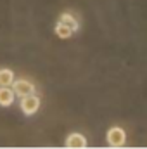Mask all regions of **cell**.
<instances>
[{
  "label": "cell",
  "instance_id": "3957f363",
  "mask_svg": "<svg viewBox=\"0 0 147 149\" xmlns=\"http://www.w3.org/2000/svg\"><path fill=\"white\" fill-rule=\"evenodd\" d=\"M10 87H12L14 94H16V95H19V97H23V95H28V94H33V92H35V85H33L31 81H28V80H14Z\"/></svg>",
  "mask_w": 147,
  "mask_h": 149
},
{
  "label": "cell",
  "instance_id": "5b68a950",
  "mask_svg": "<svg viewBox=\"0 0 147 149\" xmlns=\"http://www.w3.org/2000/svg\"><path fill=\"white\" fill-rule=\"evenodd\" d=\"M14 99H16V94L10 87H0V106L9 108V106H12Z\"/></svg>",
  "mask_w": 147,
  "mask_h": 149
},
{
  "label": "cell",
  "instance_id": "8992f818",
  "mask_svg": "<svg viewBox=\"0 0 147 149\" xmlns=\"http://www.w3.org/2000/svg\"><path fill=\"white\" fill-rule=\"evenodd\" d=\"M59 23H64V24H66V26H69L73 31H78V28H80L78 19L74 17L71 12H62V14H61V17H59Z\"/></svg>",
  "mask_w": 147,
  "mask_h": 149
},
{
  "label": "cell",
  "instance_id": "7a4b0ae2",
  "mask_svg": "<svg viewBox=\"0 0 147 149\" xmlns=\"http://www.w3.org/2000/svg\"><path fill=\"white\" fill-rule=\"evenodd\" d=\"M107 144L111 148H123L126 144V132L121 127H111L107 130Z\"/></svg>",
  "mask_w": 147,
  "mask_h": 149
},
{
  "label": "cell",
  "instance_id": "277c9868",
  "mask_svg": "<svg viewBox=\"0 0 147 149\" xmlns=\"http://www.w3.org/2000/svg\"><path fill=\"white\" fill-rule=\"evenodd\" d=\"M64 146L69 149H83L88 146V142H87V139H85V135H81V134H69L68 135V139H66V142H64Z\"/></svg>",
  "mask_w": 147,
  "mask_h": 149
},
{
  "label": "cell",
  "instance_id": "ba28073f",
  "mask_svg": "<svg viewBox=\"0 0 147 149\" xmlns=\"http://www.w3.org/2000/svg\"><path fill=\"white\" fill-rule=\"evenodd\" d=\"M54 31H55V35H57V37L62 38V40L69 38V37H71V35L74 33L73 30H71L69 26H66L64 23H57V26H55V30H54Z\"/></svg>",
  "mask_w": 147,
  "mask_h": 149
},
{
  "label": "cell",
  "instance_id": "52a82bcc",
  "mask_svg": "<svg viewBox=\"0 0 147 149\" xmlns=\"http://www.w3.org/2000/svg\"><path fill=\"white\" fill-rule=\"evenodd\" d=\"M14 71L9 68H2L0 70V87H10L14 81Z\"/></svg>",
  "mask_w": 147,
  "mask_h": 149
},
{
  "label": "cell",
  "instance_id": "6da1fadb",
  "mask_svg": "<svg viewBox=\"0 0 147 149\" xmlns=\"http://www.w3.org/2000/svg\"><path fill=\"white\" fill-rule=\"evenodd\" d=\"M19 108L21 111L24 113L26 116H31L40 109V97H37L35 94H28V95H23L21 101H19Z\"/></svg>",
  "mask_w": 147,
  "mask_h": 149
}]
</instances>
